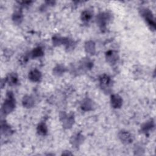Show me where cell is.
<instances>
[{"instance_id":"cell-1","label":"cell","mask_w":156,"mask_h":156,"mask_svg":"<svg viewBox=\"0 0 156 156\" xmlns=\"http://www.w3.org/2000/svg\"><path fill=\"white\" fill-rule=\"evenodd\" d=\"M15 107V99L14 95L12 91H7L6 94L5 99L2 104L1 112L2 114L7 115L10 113Z\"/></svg>"},{"instance_id":"cell-2","label":"cell","mask_w":156,"mask_h":156,"mask_svg":"<svg viewBox=\"0 0 156 156\" xmlns=\"http://www.w3.org/2000/svg\"><path fill=\"white\" fill-rule=\"evenodd\" d=\"M140 13L151 30L154 31L155 30V22L152 12L147 8H142L140 10Z\"/></svg>"},{"instance_id":"cell-3","label":"cell","mask_w":156,"mask_h":156,"mask_svg":"<svg viewBox=\"0 0 156 156\" xmlns=\"http://www.w3.org/2000/svg\"><path fill=\"white\" fill-rule=\"evenodd\" d=\"M99 84L102 90L105 93H109L112 91V80L107 74H102L99 77Z\"/></svg>"},{"instance_id":"cell-4","label":"cell","mask_w":156,"mask_h":156,"mask_svg":"<svg viewBox=\"0 0 156 156\" xmlns=\"http://www.w3.org/2000/svg\"><path fill=\"white\" fill-rule=\"evenodd\" d=\"M60 119L65 129H70L74 123V115L67 114L65 112H62L60 113Z\"/></svg>"},{"instance_id":"cell-5","label":"cell","mask_w":156,"mask_h":156,"mask_svg":"<svg viewBox=\"0 0 156 156\" xmlns=\"http://www.w3.org/2000/svg\"><path fill=\"white\" fill-rule=\"evenodd\" d=\"M110 20L111 15L107 12H102L96 16V23L102 30L106 29V25Z\"/></svg>"},{"instance_id":"cell-6","label":"cell","mask_w":156,"mask_h":156,"mask_svg":"<svg viewBox=\"0 0 156 156\" xmlns=\"http://www.w3.org/2000/svg\"><path fill=\"white\" fill-rule=\"evenodd\" d=\"M118 135L120 141L125 144H129L133 141V136L132 134L127 130H122L119 131Z\"/></svg>"},{"instance_id":"cell-7","label":"cell","mask_w":156,"mask_h":156,"mask_svg":"<svg viewBox=\"0 0 156 156\" xmlns=\"http://www.w3.org/2000/svg\"><path fill=\"white\" fill-rule=\"evenodd\" d=\"M105 58L109 64L115 65L119 59L118 53L114 50L108 51L105 53Z\"/></svg>"},{"instance_id":"cell-8","label":"cell","mask_w":156,"mask_h":156,"mask_svg":"<svg viewBox=\"0 0 156 156\" xmlns=\"http://www.w3.org/2000/svg\"><path fill=\"white\" fill-rule=\"evenodd\" d=\"M83 135L80 133H77L71 136L70 139V143L72 144L73 147L77 148L83 142Z\"/></svg>"},{"instance_id":"cell-9","label":"cell","mask_w":156,"mask_h":156,"mask_svg":"<svg viewBox=\"0 0 156 156\" xmlns=\"http://www.w3.org/2000/svg\"><path fill=\"white\" fill-rule=\"evenodd\" d=\"M93 66V63L89 58H83L79 62L77 68H79V70L83 71L91 69Z\"/></svg>"},{"instance_id":"cell-10","label":"cell","mask_w":156,"mask_h":156,"mask_svg":"<svg viewBox=\"0 0 156 156\" xmlns=\"http://www.w3.org/2000/svg\"><path fill=\"white\" fill-rule=\"evenodd\" d=\"M111 105L114 108H119L122 105V98L117 94H113L110 98Z\"/></svg>"},{"instance_id":"cell-11","label":"cell","mask_w":156,"mask_h":156,"mask_svg":"<svg viewBox=\"0 0 156 156\" xmlns=\"http://www.w3.org/2000/svg\"><path fill=\"white\" fill-rule=\"evenodd\" d=\"M28 77L31 81L34 82H38L41 80L42 74L39 70L34 69L29 73Z\"/></svg>"},{"instance_id":"cell-12","label":"cell","mask_w":156,"mask_h":156,"mask_svg":"<svg viewBox=\"0 0 156 156\" xmlns=\"http://www.w3.org/2000/svg\"><path fill=\"white\" fill-rule=\"evenodd\" d=\"M94 108V103L90 98H85L81 104V108L82 110L87 112L93 110Z\"/></svg>"},{"instance_id":"cell-13","label":"cell","mask_w":156,"mask_h":156,"mask_svg":"<svg viewBox=\"0 0 156 156\" xmlns=\"http://www.w3.org/2000/svg\"><path fill=\"white\" fill-rule=\"evenodd\" d=\"M22 104L25 108H30L34 106L35 100L32 96L30 95H25L23 98Z\"/></svg>"},{"instance_id":"cell-14","label":"cell","mask_w":156,"mask_h":156,"mask_svg":"<svg viewBox=\"0 0 156 156\" xmlns=\"http://www.w3.org/2000/svg\"><path fill=\"white\" fill-rule=\"evenodd\" d=\"M6 82L10 86H14L18 83V77L16 73H9L5 78Z\"/></svg>"},{"instance_id":"cell-15","label":"cell","mask_w":156,"mask_h":156,"mask_svg":"<svg viewBox=\"0 0 156 156\" xmlns=\"http://www.w3.org/2000/svg\"><path fill=\"white\" fill-rule=\"evenodd\" d=\"M85 50L90 55H94L96 53L95 43L93 41L89 40L85 43Z\"/></svg>"},{"instance_id":"cell-16","label":"cell","mask_w":156,"mask_h":156,"mask_svg":"<svg viewBox=\"0 0 156 156\" xmlns=\"http://www.w3.org/2000/svg\"><path fill=\"white\" fill-rule=\"evenodd\" d=\"M23 20V15L22 10L21 9H18L15 10L12 15V20L15 24L16 25L20 24Z\"/></svg>"},{"instance_id":"cell-17","label":"cell","mask_w":156,"mask_h":156,"mask_svg":"<svg viewBox=\"0 0 156 156\" xmlns=\"http://www.w3.org/2000/svg\"><path fill=\"white\" fill-rule=\"evenodd\" d=\"M154 127V122L152 119H150L141 126V130L143 133H146L152 130Z\"/></svg>"},{"instance_id":"cell-18","label":"cell","mask_w":156,"mask_h":156,"mask_svg":"<svg viewBox=\"0 0 156 156\" xmlns=\"http://www.w3.org/2000/svg\"><path fill=\"white\" fill-rule=\"evenodd\" d=\"M44 54L43 49L41 47L38 46L35 48H34L31 52H29L28 56L30 58H37L43 56Z\"/></svg>"},{"instance_id":"cell-19","label":"cell","mask_w":156,"mask_h":156,"mask_svg":"<svg viewBox=\"0 0 156 156\" xmlns=\"http://www.w3.org/2000/svg\"><path fill=\"white\" fill-rule=\"evenodd\" d=\"M63 44L65 45L66 51L68 52L73 50L76 45V42L74 40L68 38H65V37H64V41H63Z\"/></svg>"},{"instance_id":"cell-20","label":"cell","mask_w":156,"mask_h":156,"mask_svg":"<svg viewBox=\"0 0 156 156\" xmlns=\"http://www.w3.org/2000/svg\"><path fill=\"white\" fill-rule=\"evenodd\" d=\"M1 134L4 135H10L12 133V130L10 126L4 121L1 122Z\"/></svg>"},{"instance_id":"cell-21","label":"cell","mask_w":156,"mask_h":156,"mask_svg":"<svg viewBox=\"0 0 156 156\" xmlns=\"http://www.w3.org/2000/svg\"><path fill=\"white\" fill-rule=\"evenodd\" d=\"M37 132L38 135L41 136H44L48 133V130L47 126L44 122H40L37 127Z\"/></svg>"},{"instance_id":"cell-22","label":"cell","mask_w":156,"mask_h":156,"mask_svg":"<svg viewBox=\"0 0 156 156\" xmlns=\"http://www.w3.org/2000/svg\"><path fill=\"white\" fill-rule=\"evenodd\" d=\"M66 71V68L63 65H57L53 69V74L57 76H60Z\"/></svg>"},{"instance_id":"cell-23","label":"cell","mask_w":156,"mask_h":156,"mask_svg":"<svg viewBox=\"0 0 156 156\" xmlns=\"http://www.w3.org/2000/svg\"><path fill=\"white\" fill-rule=\"evenodd\" d=\"M93 17V14L92 12L88 10H85L84 11H83L81 13V20L84 23H88L89 22L91 19Z\"/></svg>"},{"instance_id":"cell-24","label":"cell","mask_w":156,"mask_h":156,"mask_svg":"<svg viewBox=\"0 0 156 156\" xmlns=\"http://www.w3.org/2000/svg\"><path fill=\"white\" fill-rule=\"evenodd\" d=\"M64 41V37H61L58 35H54L52 37V43L55 46L63 44Z\"/></svg>"}]
</instances>
